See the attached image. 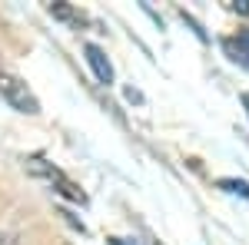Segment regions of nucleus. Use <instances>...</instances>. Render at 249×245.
Instances as JSON below:
<instances>
[{"mask_svg":"<svg viewBox=\"0 0 249 245\" xmlns=\"http://www.w3.org/2000/svg\"><path fill=\"white\" fill-rule=\"evenodd\" d=\"M226 7H230V10H236V14H249V0H230Z\"/></svg>","mask_w":249,"mask_h":245,"instance_id":"7","label":"nucleus"},{"mask_svg":"<svg viewBox=\"0 0 249 245\" xmlns=\"http://www.w3.org/2000/svg\"><path fill=\"white\" fill-rule=\"evenodd\" d=\"M223 50H226V57L232 63H239V66L249 70V30H239L236 37H226L223 40Z\"/></svg>","mask_w":249,"mask_h":245,"instance_id":"4","label":"nucleus"},{"mask_svg":"<svg viewBox=\"0 0 249 245\" xmlns=\"http://www.w3.org/2000/svg\"><path fill=\"white\" fill-rule=\"evenodd\" d=\"M83 53H87V63H90V70H93V76L100 80V83H113V66H110V60H107V53L96 47V43H87L83 47Z\"/></svg>","mask_w":249,"mask_h":245,"instance_id":"3","label":"nucleus"},{"mask_svg":"<svg viewBox=\"0 0 249 245\" xmlns=\"http://www.w3.org/2000/svg\"><path fill=\"white\" fill-rule=\"evenodd\" d=\"M243 106H246V113H249V93H243Z\"/></svg>","mask_w":249,"mask_h":245,"instance_id":"9","label":"nucleus"},{"mask_svg":"<svg viewBox=\"0 0 249 245\" xmlns=\"http://www.w3.org/2000/svg\"><path fill=\"white\" fill-rule=\"evenodd\" d=\"M156 245H160V242H156Z\"/></svg>","mask_w":249,"mask_h":245,"instance_id":"10","label":"nucleus"},{"mask_svg":"<svg viewBox=\"0 0 249 245\" xmlns=\"http://www.w3.org/2000/svg\"><path fill=\"white\" fill-rule=\"evenodd\" d=\"M47 14L50 17H57V20H67L70 27H87L90 23V17L83 14V10H77V7H70V3H63V0H53V3H47Z\"/></svg>","mask_w":249,"mask_h":245,"instance_id":"5","label":"nucleus"},{"mask_svg":"<svg viewBox=\"0 0 249 245\" xmlns=\"http://www.w3.org/2000/svg\"><path fill=\"white\" fill-rule=\"evenodd\" d=\"M0 245H17V239H14V235H7V232H0Z\"/></svg>","mask_w":249,"mask_h":245,"instance_id":"8","label":"nucleus"},{"mask_svg":"<svg viewBox=\"0 0 249 245\" xmlns=\"http://www.w3.org/2000/svg\"><path fill=\"white\" fill-rule=\"evenodd\" d=\"M27 169L34 172V176H43V179H47L50 186L57 189L63 199H70V202H80V206L87 202V192H83V189H80L73 179H67V176H63L57 166H50L47 159H40V156H30V159H27Z\"/></svg>","mask_w":249,"mask_h":245,"instance_id":"1","label":"nucleus"},{"mask_svg":"<svg viewBox=\"0 0 249 245\" xmlns=\"http://www.w3.org/2000/svg\"><path fill=\"white\" fill-rule=\"evenodd\" d=\"M0 96L17 110V113H27V116H37L40 113V103L37 96L30 93V86L14 73H0Z\"/></svg>","mask_w":249,"mask_h":245,"instance_id":"2","label":"nucleus"},{"mask_svg":"<svg viewBox=\"0 0 249 245\" xmlns=\"http://www.w3.org/2000/svg\"><path fill=\"white\" fill-rule=\"evenodd\" d=\"M216 186L226 189V192H236V196H243V199H249V182H243V179H219Z\"/></svg>","mask_w":249,"mask_h":245,"instance_id":"6","label":"nucleus"}]
</instances>
